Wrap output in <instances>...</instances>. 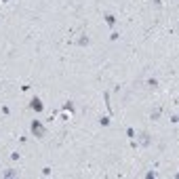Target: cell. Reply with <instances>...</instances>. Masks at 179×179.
<instances>
[{"label": "cell", "instance_id": "cell-6", "mask_svg": "<svg viewBox=\"0 0 179 179\" xmlns=\"http://www.w3.org/2000/svg\"><path fill=\"white\" fill-rule=\"evenodd\" d=\"M4 177H19V171H15V169H9V171H4Z\"/></svg>", "mask_w": 179, "mask_h": 179}, {"label": "cell", "instance_id": "cell-4", "mask_svg": "<svg viewBox=\"0 0 179 179\" xmlns=\"http://www.w3.org/2000/svg\"><path fill=\"white\" fill-rule=\"evenodd\" d=\"M116 21H118L116 15H112V13H108V15H106V23H108V25H112V28H114V25H116Z\"/></svg>", "mask_w": 179, "mask_h": 179}, {"label": "cell", "instance_id": "cell-1", "mask_svg": "<svg viewBox=\"0 0 179 179\" xmlns=\"http://www.w3.org/2000/svg\"><path fill=\"white\" fill-rule=\"evenodd\" d=\"M30 131H32V135L38 137V139H44V137H46V129H44V124H42L40 120H34V122L30 124Z\"/></svg>", "mask_w": 179, "mask_h": 179}, {"label": "cell", "instance_id": "cell-5", "mask_svg": "<svg viewBox=\"0 0 179 179\" xmlns=\"http://www.w3.org/2000/svg\"><path fill=\"white\" fill-rule=\"evenodd\" d=\"M160 114H162V110H160V108H156L154 112L150 114V118H152V120H158V118H160Z\"/></svg>", "mask_w": 179, "mask_h": 179}, {"label": "cell", "instance_id": "cell-9", "mask_svg": "<svg viewBox=\"0 0 179 179\" xmlns=\"http://www.w3.org/2000/svg\"><path fill=\"white\" fill-rule=\"evenodd\" d=\"M126 135H129V139H135V129L129 126V129H126Z\"/></svg>", "mask_w": 179, "mask_h": 179}, {"label": "cell", "instance_id": "cell-12", "mask_svg": "<svg viewBox=\"0 0 179 179\" xmlns=\"http://www.w3.org/2000/svg\"><path fill=\"white\" fill-rule=\"evenodd\" d=\"M154 2H156V4H162V0H154Z\"/></svg>", "mask_w": 179, "mask_h": 179}, {"label": "cell", "instance_id": "cell-11", "mask_svg": "<svg viewBox=\"0 0 179 179\" xmlns=\"http://www.w3.org/2000/svg\"><path fill=\"white\" fill-rule=\"evenodd\" d=\"M101 124H103V126H108V124H110V118H108V116H106V118H101Z\"/></svg>", "mask_w": 179, "mask_h": 179}, {"label": "cell", "instance_id": "cell-3", "mask_svg": "<svg viewBox=\"0 0 179 179\" xmlns=\"http://www.w3.org/2000/svg\"><path fill=\"white\" fill-rule=\"evenodd\" d=\"M150 141H152V139H150L148 133H141V135H139V143H141V145H150Z\"/></svg>", "mask_w": 179, "mask_h": 179}, {"label": "cell", "instance_id": "cell-7", "mask_svg": "<svg viewBox=\"0 0 179 179\" xmlns=\"http://www.w3.org/2000/svg\"><path fill=\"white\" fill-rule=\"evenodd\" d=\"M78 44H80V46L88 44V38H86V34H80V38H78Z\"/></svg>", "mask_w": 179, "mask_h": 179}, {"label": "cell", "instance_id": "cell-2", "mask_svg": "<svg viewBox=\"0 0 179 179\" xmlns=\"http://www.w3.org/2000/svg\"><path fill=\"white\" fill-rule=\"evenodd\" d=\"M30 108L36 110V112H42V110H44V103H42V101L38 99V97H34V99H32V103H30Z\"/></svg>", "mask_w": 179, "mask_h": 179}, {"label": "cell", "instance_id": "cell-8", "mask_svg": "<svg viewBox=\"0 0 179 179\" xmlns=\"http://www.w3.org/2000/svg\"><path fill=\"white\" fill-rule=\"evenodd\" d=\"M158 86V80L156 78H148V88H156Z\"/></svg>", "mask_w": 179, "mask_h": 179}, {"label": "cell", "instance_id": "cell-10", "mask_svg": "<svg viewBox=\"0 0 179 179\" xmlns=\"http://www.w3.org/2000/svg\"><path fill=\"white\" fill-rule=\"evenodd\" d=\"M63 110H70V112H72V110H74V106H72V101H68V103L63 106Z\"/></svg>", "mask_w": 179, "mask_h": 179}]
</instances>
